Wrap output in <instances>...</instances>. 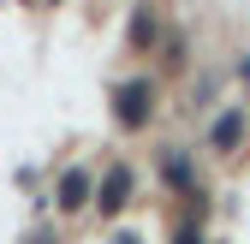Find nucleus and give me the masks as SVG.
<instances>
[{"instance_id": "f03ea898", "label": "nucleus", "mask_w": 250, "mask_h": 244, "mask_svg": "<svg viewBox=\"0 0 250 244\" xmlns=\"http://www.w3.org/2000/svg\"><path fill=\"white\" fill-rule=\"evenodd\" d=\"M143 102H149V89H143V83L125 89V125H137V119H143Z\"/></svg>"}, {"instance_id": "20e7f679", "label": "nucleus", "mask_w": 250, "mask_h": 244, "mask_svg": "<svg viewBox=\"0 0 250 244\" xmlns=\"http://www.w3.org/2000/svg\"><path fill=\"white\" fill-rule=\"evenodd\" d=\"M60 203H66V208H78V203H83V173H72L66 185H60Z\"/></svg>"}, {"instance_id": "7ed1b4c3", "label": "nucleus", "mask_w": 250, "mask_h": 244, "mask_svg": "<svg viewBox=\"0 0 250 244\" xmlns=\"http://www.w3.org/2000/svg\"><path fill=\"white\" fill-rule=\"evenodd\" d=\"M125 191H131V179H125V173H113L107 185H102V208H119V197H125Z\"/></svg>"}, {"instance_id": "f257e3e1", "label": "nucleus", "mask_w": 250, "mask_h": 244, "mask_svg": "<svg viewBox=\"0 0 250 244\" xmlns=\"http://www.w3.org/2000/svg\"><path fill=\"white\" fill-rule=\"evenodd\" d=\"M238 131H244V113H221V119H214V149L227 155V149L238 143Z\"/></svg>"}, {"instance_id": "39448f33", "label": "nucleus", "mask_w": 250, "mask_h": 244, "mask_svg": "<svg viewBox=\"0 0 250 244\" xmlns=\"http://www.w3.org/2000/svg\"><path fill=\"white\" fill-rule=\"evenodd\" d=\"M244 78H250V54H244Z\"/></svg>"}]
</instances>
